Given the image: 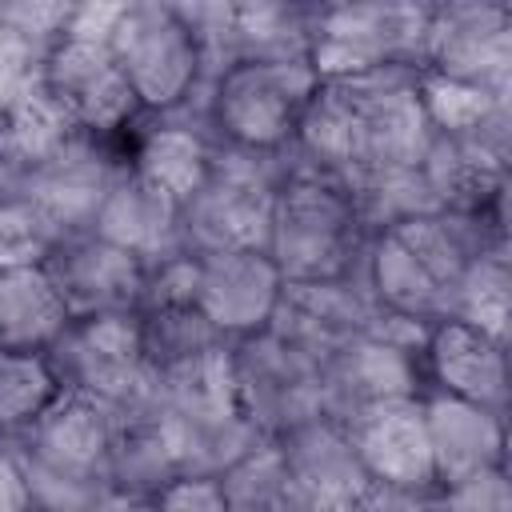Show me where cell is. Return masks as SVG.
Segmentation results:
<instances>
[{
  "label": "cell",
  "instance_id": "6da1fadb",
  "mask_svg": "<svg viewBox=\"0 0 512 512\" xmlns=\"http://www.w3.org/2000/svg\"><path fill=\"white\" fill-rule=\"evenodd\" d=\"M428 144L432 124L420 100V72L376 68L324 76L288 152L352 192L368 180L420 168Z\"/></svg>",
  "mask_w": 512,
  "mask_h": 512
},
{
  "label": "cell",
  "instance_id": "7a4b0ae2",
  "mask_svg": "<svg viewBox=\"0 0 512 512\" xmlns=\"http://www.w3.org/2000/svg\"><path fill=\"white\" fill-rule=\"evenodd\" d=\"M504 240V216H412L372 236L364 256V280L372 300L388 316L432 328L436 320H448L452 296L468 264Z\"/></svg>",
  "mask_w": 512,
  "mask_h": 512
},
{
  "label": "cell",
  "instance_id": "3957f363",
  "mask_svg": "<svg viewBox=\"0 0 512 512\" xmlns=\"http://www.w3.org/2000/svg\"><path fill=\"white\" fill-rule=\"evenodd\" d=\"M368 244L372 232L360 220L352 192L288 152L264 240V252L280 268L284 284H328L360 276Z\"/></svg>",
  "mask_w": 512,
  "mask_h": 512
},
{
  "label": "cell",
  "instance_id": "277c9868",
  "mask_svg": "<svg viewBox=\"0 0 512 512\" xmlns=\"http://www.w3.org/2000/svg\"><path fill=\"white\" fill-rule=\"evenodd\" d=\"M116 436V412L64 392L24 436L12 444L32 504L48 512H88L92 500L108 488V448Z\"/></svg>",
  "mask_w": 512,
  "mask_h": 512
},
{
  "label": "cell",
  "instance_id": "5b68a950",
  "mask_svg": "<svg viewBox=\"0 0 512 512\" xmlns=\"http://www.w3.org/2000/svg\"><path fill=\"white\" fill-rule=\"evenodd\" d=\"M320 88L312 60H240L204 92L212 136L244 152H288Z\"/></svg>",
  "mask_w": 512,
  "mask_h": 512
},
{
  "label": "cell",
  "instance_id": "8992f818",
  "mask_svg": "<svg viewBox=\"0 0 512 512\" xmlns=\"http://www.w3.org/2000/svg\"><path fill=\"white\" fill-rule=\"evenodd\" d=\"M108 48L144 116L180 112L204 92L200 40L180 4L128 0L108 32Z\"/></svg>",
  "mask_w": 512,
  "mask_h": 512
},
{
  "label": "cell",
  "instance_id": "52a82bcc",
  "mask_svg": "<svg viewBox=\"0 0 512 512\" xmlns=\"http://www.w3.org/2000/svg\"><path fill=\"white\" fill-rule=\"evenodd\" d=\"M288 152H244L216 140L212 168L196 196L180 208L184 252H224V248H264L272 196L284 180Z\"/></svg>",
  "mask_w": 512,
  "mask_h": 512
},
{
  "label": "cell",
  "instance_id": "ba28073f",
  "mask_svg": "<svg viewBox=\"0 0 512 512\" xmlns=\"http://www.w3.org/2000/svg\"><path fill=\"white\" fill-rule=\"evenodd\" d=\"M36 88L72 132L104 144H124L144 116L108 40L60 36L40 60Z\"/></svg>",
  "mask_w": 512,
  "mask_h": 512
},
{
  "label": "cell",
  "instance_id": "9c48e42d",
  "mask_svg": "<svg viewBox=\"0 0 512 512\" xmlns=\"http://www.w3.org/2000/svg\"><path fill=\"white\" fill-rule=\"evenodd\" d=\"M432 4H320L312 28L316 76H356L424 64Z\"/></svg>",
  "mask_w": 512,
  "mask_h": 512
},
{
  "label": "cell",
  "instance_id": "30bf717a",
  "mask_svg": "<svg viewBox=\"0 0 512 512\" xmlns=\"http://www.w3.org/2000/svg\"><path fill=\"white\" fill-rule=\"evenodd\" d=\"M64 392H80L116 416L160 404L156 376L144 364L136 312L128 316H92L72 320L60 344L48 352Z\"/></svg>",
  "mask_w": 512,
  "mask_h": 512
},
{
  "label": "cell",
  "instance_id": "8fae6325",
  "mask_svg": "<svg viewBox=\"0 0 512 512\" xmlns=\"http://www.w3.org/2000/svg\"><path fill=\"white\" fill-rule=\"evenodd\" d=\"M228 364L236 404L260 436L276 440L300 420L320 416V364L280 332L268 328L248 340H232Z\"/></svg>",
  "mask_w": 512,
  "mask_h": 512
},
{
  "label": "cell",
  "instance_id": "7c38bea8",
  "mask_svg": "<svg viewBox=\"0 0 512 512\" xmlns=\"http://www.w3.org/2000/svg\"><path fill=\"white\" fill-rule=\"evenodd\" d=\"M420 72L508 100L512 88V8L508 4H432Z\"/></svg>",
  "mask_w": 512,
  "mask_h": 512
},
{
  "label": "cell",
  "instance_id": "4fadbf2b",
  "mask_svg": "<svg viewBox=\"0 0 512 512\" xmlns=\"http://www.w3.org/2000/svg\"><path fill=\"white\" fill-rule=\"evenodd\" d=\"M284 276L264 248H224L196 256L192 304L224 340L268 332L284 304Z\"/></svg>",
  "mask_w": 512,
  "mask_h": 512
},
{
  "label": "cell",
  "instance_id": "5bb4252c",
  "mask_svg": "<svg viewBox=\"0 0 512 512\" xmlns=\"http://www.w3.org/2000/svg\"><path fill=\"white\" fill-rule=\"evenodd\" d=\"M52 284L60 288L72 320L128 316L140 312L148 268L124 248L84 232H68L44 260Z\"/></svg>",
  "mask_w": 512,
  "mask_h": 512
},
{
  "label": "cell",
  "instance_id": "9a60e30c",
  "mask_svg": "<svg viewBox=\"0 0 512 512\" xmlns=\"http://www.w3.org/2000/svg\"><path fill=\"white\" fill-rule=\"evenodd\" d=\"M424 392L508 412V340L464 320H436L420 348Z\"/></svg>",
  "mask_w": 512,
  "mask_h": 512
},
{
  "label": "cell",
  "instance_id": "2e32d148",
  "mask_svg": "<svg viewBox=\"0 0 512 512\" xmlns=\"http://www.w3.org/2000/svg\"><path fill=\"white\" fill-rule=\"evenodd\" d=\"M344 428L372 484L400 492H436L420 396L372 404L360 416H352Z\"/></svg>",
  "mask_w": 512,
  "mask_h": 512
},
{
  "label": "cell",
  "instance_id": "e0dca14e",
  "mask_svg": "<svg viewBox=\"0 0 512 512\" xmlns=\"http://www.w3.org/2000/svg\"><path fill=\"white\" fill-rule=\"evenodd\" d=\"M276 448H280L284 468L296 480V488L320 512H356V504L372 488V480L348 440V428L328 416H312V420H300L296 428L280 432Z\"/></svg>",
  "mask_w": 512,
  "mask_h": 512
},
{
  "label": "cell",
  "instance_id": "ac0fdd59",
  "mask_svg": "<svg viewBox=\"0 0 512 512\" xmlns=\"http://www.w3.org/2000/svg\"><path fill=\"white\" fill-rule=\"evenodd\" d=\"M88 232L108 240V244H116V248H124L144 268L184 252L180 204L172 196H164L160 188H152L148 180H140L128 164L104 188Z\"/></svg>",
  "mask_w": 512,
  "mask_h": 512
},
{
  "label": "cell",
  "instance_id": "d6986e66",
  "mask_svg": "<svg viewBox=\"0 0 512 512\" xmlns=\"http://www.w3.org/2000/svg\"><path fill=\"white\" fill-rule=\"evenodd\" d=\"M212 152H216L212 128L180 120L176 112H168V116H140L132 124L128 140H124V164L140 180H148L152 188L172 196L180 208L204 184V176L212 168Z\"/></svg>",
  "mask_w": 512,
  "mask_h": 512
},
{
  "label": "cell",
  "instance_id": "ffe728a7",
  "mask_svg": "<svg viewBox=\"0 0 512 512\" xmlns=\"http://www.w3.org/2000/svg\"><path fill=\"white\" fill-rule=\"evenodd\" d=\"M420 404H424L436 488L504 468V448H508L504 412H492L456 396H440V392H424Z\"/></svg>",
  "mask_w": 512,
  "mask_h": 512
},
{
  "label": "cell",
  "instance_id": "44dd1931",
  "mask_svg": "<svg viewBox=\"0 0 512 512\" xmlns=\"http://www.w3.org/2000/svg\"><path fill=\"white\" fill-rule=\"evenodd\" d=\"M72 328V312L44 264L0 268V348L52 352Z\"/></svg>",
  "mask_w": 512,
  "mask_h": 512
},
{
  "label": "cell",
  "instance_id": "7402d4cb",
  "mask_svg": "<svg viewBox=\"0 0 512 512\" xmlns=\"http://www.w3.org/2000/svg\"><path fill=\"white\" fill-rule=\"evenodd\" d=\"M176 476H184V468H180V452H176L164 404L116 416V436L108 448V484L156 496Z\"/></svg>",
  "mask_w": 512,
  "mask_h": 512
},
{
  "label": "cell",
  "instance_id": "603a6c76",
  "mask_svg": "<svg viewBox=\"0 0 512 512\" xmlns=\"http://www.w3.org/2000/svg\"><path fill=\"white\" fill-rule=\"evenodd\" d=\"M320 4H228V52L240 60H312Z\"/></svg>",
  "mask_w": 512,
  "mask_h": 512
},
{
  "label": "cell",
  "instance_id": "cb8c5ba5",
  "mask_svg": "<svg viewBox=\"0 0 512 512\" xmlns=\"http://www.w3.org/2000/svg\"><path fill=\"white\" fill-rule=\"evenodd\" d=\"M140 324V348H144V364L152 376H172L184 372L200 360H212L216 352H224L232 340H224L196 304H160V308H140L136 312Z\"/></svg>",
  "mask_w": 512,
  "mask_h": 512
},
{
  "label": "cell",
  "instance_id": "d4e9b609",
  "mask_svg": "<svg viewBox=\"0 0 512 512\" xmlns=\"http://www.w3.org/2000/svg\"><path fill=\"white\" fill-rule=\"evenodd\" d=\"M216 480L232 512H320L288 476L276 440H260Z\"/></svg>",
  "mask_w": 512,
  "mask_h": 512
},
{
  "label": "cell",
  "instance_id": "484cf974",
  "mask_svg": "<svg viewBox=\"0 0 512 512\" xmlns=\"http://www.w3.org/2000/svg\"><path fill=\"white\" fill-rule=\"evenodd\" d=\"M60 396L64 384L48 352L0 348V440L24 436Z\"/></svg>",
  "mask_w": 512,
  "mask_h": 512
},
{
  "label": "cell",
  "instance_id": "4316f807",
  "mask_svg": "<svg viewBox=\"0 0 512 512\" xmlns=\"http://www.w3.org/2000/svg\"><path fill=\"white\" fill-rule=\"evenodd\" d=\"M508 292H512V276H508V240H504L468 264L452 296L448 320H464L508 340Z\"/></svg>",
  "mask_w": 512,
  "mask_h": 512
},
{
  "label": "cell",
  "instance_id": "83f0119b",
  "mask_svg": "<svg viewBox=\"0 0 512 512\" xmlns=\"http://www.w3.org/2000/svg\"><path fill=\"white\" fill-rule=\"evenodd\" d=\"M68 228L28 196L0 192V268L44 264Z\"/></svg>",
  "mask_w": 512,
  "mask_h": 512
},
{
  "label": "cell",
  "instance_id": "f1b7e54d",
  "mask_svg": "<svg viewBox=\"0 0 512 512\" xmlns=\"http://www.w3.org/2000/svg\"><path fill=\"white\" fill-rule=\"evenodd\" d=\"M40 60H44V52L0 20V116L16 112L36 92Z\"/></svg>",
  "mask_w": 512,
  "mask_h": 512
},
{
  "label": "cell",
  "instance_id": "f546056e",
  "mask_svg": "<svg viewBox=\"0 0 512 512\" xmlns=\"http://www.w3.org/2000/svg\"><path fill=\"white\" fill-rule=\"evenodd\" d=\"M436 512H512V484L504 468L436 488Z\"/></svg>",
  "mask_w": 512,
  "mask_h": 512
},
{
  "label": "cell",
  "instance_id": "4dcf8cb0",
  "mask_svg": "<svg viewBox=\"0 0 512 512\" xmlns=\"http://www.w3.org/2000/svg\"><path fill=\"white\" fill-rule=\"evenodd\" d=\"M152 500H156V512H232L220 480L216 476H192V472L168 480Z\"/></svg>",
  "mask_w": 512,
  "mask_h": 512
},
{
  "label": "cell",
  "instance_id": "1f68e13d",
  "mask_svg": "<svg viewBox=\"0 0 512 512\" xmlns=\"http://www.w3.org/2000/svg\"><path fill=\"white\" fill-rule=\"evenodd\" d=\"M32 488L24 480V468L12 452V444L0 440V512H32Z\"/></svg>",
  "mask_w": 512,
  "mask_h": 512
},
{
  "label": "cell",
  "instance_id": "d6a6232c",
  "mask_svg": "<svg viewBox=\"0 0 512 512\" xmlns=\"http://www.w3.org/2000/svg\"><path fill=\"white\" fill-rule=\"evenodd\" d=\"M88 512H156V500L144 492H128V488H104Z\"/></svg>",
  "mask_w": 512,
  "mask_h": 512
},
{
  "label": "cell",
  "instance_id": "836d02e7",
  "mask_svg": "<svg viewBox=\"0 0 512 512\" xmlns=\"http://www.w3.org/2000/svg\"><path fill=\"white\" fill-rule=\"evenodd\" d=\"M32 512H48V508H32Z\"/></svg>",
  "mask_w": 512,
  "mask_h": 512
}]
</instances>
